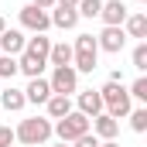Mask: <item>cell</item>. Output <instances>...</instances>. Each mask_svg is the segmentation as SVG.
<instances>
[{"label":"cell","mask_w":147,"mask_h":147,"mask_svg":"<svg viewBox=\"0 0 147 147\" xmlns=\"http://www.w3.org/2000/svg\"><path fill=\"white\" fill-rule=\"evenodd\" d=\"M96 45H99V51L116 55V51H123L127 34H123V28H103V31H99V38H96Z\"/></svg>","instance_id":"9"},{"label":"cell","mask_w":147,"mask_h":147,"mask_svg":"<svg viewBox=\"0 0 147 147\" xmlns=\"http://www.w3.org/2000/svg\"><path fill=\"white\" fill-rule=\"evenodd\" d=\"M79 113L89 116V120L103 113V96H99V89H82V92H79Z\"/></svg>","instance_id":"10"},{"label":"cell","mask_w":147,"mask_h":147,"mask_svg":"<svg viewBox=\"0 0 147 147\" xmlns=\"http://www.w3.org/2000/svg\"><path fill=\"white\" fill-rule=\"evenodd\" d=\"M96 58H99V45L92 34H79L72 45V69L79 75L82 72H96Z\"/></svg>","instance_id":"3"},{"label":"cell","mask_w":147,"mask_h":147,"mask_svg":"<svg viewBox=\"0 0 147 147\" xmlns=\"http://www.w3.org/2000/svg\"><path fill=\"white\" fill-rule=\"evenodd\" d=\"M45 106H48V120H62V116H69V113H72V99H69V96H55V92H51V99H48Z\"/></svg>","instance_id":"17"},{"label":"cell","mask_w":147,"mask_h":147,"mask_svg":"<svg viewBox=\"0 0 147 147\" xmlns=\"http://www.w3.org/2000/svg\"><path fill=\"white\" fill-rule=\"evenodd\" d=\"M89 130H92V120L82 116L79 110H72L69 116H62V120L51 123V134H58V140H65V144H72L75 137H82V134H89Z\"/></svg>","instance_id":"4"},{"label":"cell","mask_w":147,"mask_h":147,"mask_svg":"<svg viewBox=\"0 0 147 147\" xmlns=\"http://www.w3.org/2000/svg\"><path fill=\"white\" fill-rule=\"evenodd\" d=\"M24 51H28V55H34V58H41V62H48V51H51V38H45V34L28 38Z\"/></svg>","instance_id":"18"},{"label":"cell","mask_w":147,"mask_h":147,"mask_svg":"<svg viewBox=\"0 0 147 147\" xmlns=\"http://www.w3.org/2000/svg\"><path fill=\"white\" fill-rule=\"evenodd\" d=\"M24 45H28L24 31H17V28H3V34H0V55L17 58V55L24 51Z\"/></svg>","instance_id":"8"},{"label":"cell","mask_w":147,"mask_h":147,"mask_svg":"<svg viewBox=\"0 0 147 147\" xmlns=\"http://www.w3.org/2000/svg\"><path fill=\"white\" fill-rule=\"evenodd\" d=\"M99 10H103V0H79L75 3L79 17H99Z\"/></svg>","instance_id":"20"},{"label":"cell","mask_w":147,"mask_h":147,"mask_svg":"<svg viewBox=\"0 0 147 147\" xmlns=\"http://www.w3.org/2000/svg\"><path fill=\"white\" fill-rule=\"evenodd\" d=\"M45 69H48V62H41V58H34V55H28V51L17 55V72H24L28 79H38Z\"/></svg>","instance_id":"15"},{"label":"cell","mask_w":147,"mask_h":147,"mask_svg":"<svg viewBox=\"0 0 147 147\" xmlns=\"http://www.w3.org/2000/svg\"><path fill=\"white\" fill-rule=\"evenodd\" d=\"M130 92V99H137V103H147V79L140 75V79H134V86L127 89Z\"/></svg>","instance_id":"24"},{"label":"cell","mask_w":147,"mask_h":147,"mask_svg":"<svg viewBox=\"0 0 147 147\" xmlns=\"http://www.w3.org/2000/svg\"><path fill=\"white\" fill-rule=\"evenodd\" d=\"M17 17H21V28H24V31H31V34H45V31L51 28L48 10H41V7H34V3L21 7V10H17Z\"/></svg>","instance_id":"6"},{"label":"cell","mask_w":147,"mask_h":147,"mask_svg":"<svg viewBox=\"0 0 147 147\" xmlns=\"http://www.w3.org/2000/svg\"><path fill=\"white\" fill-rule=\"evenodd\" d=\"M137 3H147V0H137Z\"/></svg>","instance_id":"32"},{"label":"cell","mask_w":147,"mask_h":147,"mask_svg":"<svg viewBox=\"0 0 147 147\" xmlns=\"http://www.w3.org/2000/svg\"><path fill=\"white\" fill-rule=\"evenodd\" d=\"M24 99H28V103H48V99H51V86H48V79H41V75H38V79H31V82H28V89H24Z\"/></svg>","instance_id":"12"},{"label":"cell","mask_w":147,"mask_h":147,"mask_svg":"<svg viewBox=\"0 0 147 147\" xmlns=\"http://www.w3.org/2000/svg\"><path fill=\"white\" fill-rule=\"evenodd\" d=\"M48 86H51L55 96H72V92H79V72L72 65H58L48 79Z\"/></svg>","instance_id":"5"},{"label":"cell","mask_w":147,"mask_h":147,"mask_svg":"<svg viewBox=\"0 0 147 147\" xmlns=\"http://www.w3.org/2000/svg\"><path fill=\"white\" fill-rule=\"evenodd\" d=\"M99 17H103V24H106V28H123V21L130 17V10H127V3H123V0H103Z\"/></svg>","instance_id":"7"},{"label":"cell","mask_w":147,"mask_h":147,"mask_svg":"<svg viewBox=\"0 0 147 147\" xmlns=\"http://www.w3.org/2000/svg\"><path fill=\"white\" fill-rule=\"evenodd\" d=\"M0 106L7 113H21L28 106V99H24V89H14V86H7V89H0Z\"/></svg>","instance_id":"13"},{"label":"cell","mask_w":147,"mask_h":147,"mask_svg":"<svg viewBox=\"0 0 147 147\" xmlns=\"http://www.w3.org/2000/svg\"><path fill=\"white\" fill-rule=\"evenodd\" d=\"M48 137H51V120H48V116H28V120H21L17 130H14V140H21V144H28V147L45 144Z\"/></svg>","instance_id":"2"},{"label":"cell","mask_w":147,"mask_h":147,"mask_svg":"<svg viewBox=\"0 0 147 147\" xmlns=\"http://www.w3.org/2000/svg\"><path fill=\"white\" fill-rule=\"evenodd\" d=\"M72 147H99V137L89 130V134H82V137H75L72 140Z\"/></svg>","instance_id":"25"},{"label":"cell","mask_w":147,"mask_h":147,"mask_svg":"<svg viewBox=\"0 0 147 147\" xmlns=\"http://www.w3.org/2000/svg\"><path fill=\"white\" fill-rule=\"evenodd\" d=\"M3 28H7V21H3V17H0V34H3Z\"/></svg>","instance_id":"30"},{"label":"cell","mask_w":147,"mask_h":147,"mask_svg":"<svg viewBox=\"0 0 147 147\" xmlns=\"http://www.w3.org/2000/svg\"><path fill=\"white\" fill-rule=\"evenodd\" d=\"M48 65H51V69H58V65H72V45H65V41L51 45V51H48Z\"/></svg>","instance_id":"19"},{"label":"cell","mask_w":147,"mask_h":147,"mask_svg":"<svg viewBox=\"0 0 147 147\" xmlns=\"http://www.w3.org/2000/svg\"><path fill=\"white\" fill-rule=\"evenodd\" d=\"M99 147H120L116 140H99Z\"/></svg>","instance_id":"29"},{"label":"cell","mask_w":147,"mask_h":147,"mask_svg":"<svg viewBox=\"0 0 147 147\" xmlns=\"http://www.w3.org/2000/svg\"><path fill=\"white\" fill-rule=\"evenodd\" d=\"M79 0H58V7H75Z\"/></svg>","instance_id":"28"},{"label":"cell","mask_w":147,"mask_h":147,"mask_svg":"<svg viewBox=\"0 0 147 147\" xmlns=\"http://www.w3.org/2000/svg\"><path fill=\"white\" fill-rule=\"evenodd\" d=\"M55 147H69V144H65V140H58V144H55Z\"/></svg>","instance_id":"31"},{"label":"cell","mask_w":147,"mask_h":147,"mask_svg":"<svg viewBox=\"0 0 147 147\" xmlns=\"http://www.w3.org/2000/svg\"><path fill=\"white\" fill-rule=\"evenodd\" d=\"M127 116H130V127H134V134H144V130H147V110H144V106L130 110Z\"/></svg>","instance_id":"21"},{"label":"cell","mask_w":147,"mask_h":147,"mask_svg":"<svg viewBox=\"0 0 147 147\" xmlns=\"http://www.w3.org/2000/svg\"><path fill=\"white\" fill-rule=\"evenodd\" d=\"M92 134H96L99 140H116V134H120V120H113L110 113L92 116Z\"/></svg>","instance_id":"11"},{"label":"cell","mask_w":147,"mask_h":147,"mask_svg":"<svg viewBox=\"0 0 147 147\" xmlns=\"http://www.w3.org/2000/svg\"><path fill=\"white\" fill-rule=\"evenodd\" d=\"M123 34L144 41V38H147V14H130V17L123 21Z\"/></svg>","instance_id":"16"},{"label":"cell","mask_w":147,"mask_h":147,"mask_svg":"<svg viewBox=\"0 0 147 147\" xmlns=\"http://www.w3.org/2000/svg\"><path fill=\"white\" fill-rule=\"evenodd\" d=\"M14 75H17V58L0 55V82H3V79H14Z\"/></svg>","instance_id":"23"},{"label":"cell","mask_w":147,"mask_h":147,"mask_svg":"<svg viewBox=\"0 0 147 147\" xmlns=\"http://www.w3.org/2000/svg\"><path fill=\"white\" fill-rule=\"evenodd\" d=\"M31 3H34V7H41V10H51L58 0H31Z\"/></svg>","instance_id":"27"},{"label":"cell","mask_w":147,"mask_h":147,"mask_svg":"<svg viewBox=\"0 0 147 147\" xmlns=\"http://www.w3.org/2000/svg\"><path fill=\"white\" fill-rule=\"evenodd\" d=\"M14 144V130L10 127H0V147H10Z\"/></svg>","instance_id":"26"},{"label":"cell","mask_w":147,"mask_h":147,"mask_svg":"<svg viewBox=\"0 0 147 147\" xmlns=\"http://www.w3.org/2000/svg\"><path fill=\"white\" fill-rule=\"evenodd\" d=\"M48 17H51V24H55V28H62V31H72L75 24H79V14H75V7H58V3H55Z\"/></svg>","instance_id":"14"},{"label":"cell","mask_w":147,"mask_h":147,"mask_svg":"<svg viewBox=\"0 0 147 147\" xmlns=\"http://www.w3.org/2000/svg\"><path fill=\"white\" fill-rule=\"evenodd\" d=\"M130 62H134V69H137V72H144V69H147V41H137V48H134Z\"/></svg>","instance_id":"22"},{"label":"cell","mask_w":147,"mask_h":147,"mask_svg":"<svg viewBox=\"0 0 147 147\" xmlns=\"http://www.w3.org/2000/svg\"><path fill=\"white\" fill-rule=\"evenodd\" d=\"M99 96H103V113H110L113 120H123L134 110V99H130V92H127L123 82H106L99 89Z\"/></svg>","instance_id":"1"}]
</instances>
